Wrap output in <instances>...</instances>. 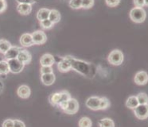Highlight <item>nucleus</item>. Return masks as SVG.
Masks as SVG:
<instances>
[{"label":"nucleus","mask_w":148,"mask_h":127,"mask_svg":"<svg viewBox=\"0 0 148 127\" xmlns=\"http://www.w3.org/2000/svg\"><path fill=\"white\" fill-rule=\"evenodd\" d=\"M69 60H70L71 65H72V68H74L77 72L84 74L85 76L88 75V73L90 72V68H89V64L88 63L81 61V60H77L74 59L73 57H67Z\"/></svg>","instance_id":"nucleus-1"},{"label":"nucleus","mask_w":148,"mask_h":127,"mask_svg":"<svg viewBox=\"0 0 148 127\" xmlns=\"http://www.w3.org/2000/svg\"><path fill=\"white\" fill-rule=\"evenodd\" d=\"M130 18L132 19V22L135 23H142L146 20L147 18V13L143 9V7H137L135 6L132 8L129 14Z\"/></svg>","instance_id":"nucleus-2"},{"label":"nucleus","mask_w":148,"mask_h":127,"mask_svg":"<svg viewBox=\"0 0 148 127\" xmlns=\"http://www.w3.org/2000/svg\"><path fill=\"white\" fill-rule=\"evenodd\" d=\"M123 53L122 51L119 49H114L112 50L108 57V60L111 64L115 65V66H119L123 62Z\"/></svg>","instance_id":"nucleus-3"},{"label":"nucleus","mask_w":148,"mask_h":127,"mask_svg":"<svg viewBox=\"0 0 148 127\" xmlns=\"http://www.w3.org/2000/svg\"><path fill=\"white\" fill-rule=\"evenodd\" d=\"M7 62H8V64H9L10 72L14 73V74H18V73L21 72L24 68V67H25V64L23 62H21L18 58L8 60Z\"/></svg>","instance_id":"nucleus-4"},{"label":"nucleus","mask_w":148,"mask_h":127,"mask_svg":"<svg viewBox=\"0 0 148 127\" xmlns=\"http://www.w3.org/2000/svg\"><path fill=\"white\" fill-rule=\"evenodd\" d=\"M134 114L135 117L140 119L144 120L148 117V103L147 104H138V106L134 110Z\"/></svg>","instance_id":"nucleus-5"},{"label":"nucleus","mask_w":148,"mask_h":127,"mask_svg":"<svg viewBox=\"0 0 148 127\" xmlns=\"http://www.w3.org/2000/svg\"><path fill=\"white\" fill-rule=\"evenodd\" d=\"M134 82L137 85H146L148 83V74L145 71H139L134 77Z\"/></svg>","instance_id":"nucleus-6"},{"label":"nucleus","mask_w":148,"mask_h":127,"mask_svg":"<svg viewBox=\"0 0 148 127\" xmlns=\"http://www.w3.org/2000/svg\"><path fill=\"white\" fill-rule=\"evenodd\" d=\"M33 41L34 44H42L47 41V36L42 30H37L32 33Z\"/></svg>","instance_id":"nucleus-7"},{"label":"nucleus","mask_w":148,"mask_h":127,"mask_svg":"<svg viewBox=\"0 0 148 127\" xmlns=\"http://www.w3.org/2000/svg\"><path fill=\"white\" fill-rule=\"evenodd\" d=\"M79 110V102L77 99L71 98L69 100L67 107L64 110V112L68 114H76Z\"/></svg>","instance_id":"nucleus-8"},{"label":"nucleus","mask_w":148,"mask_h":127,"mask_svg":"<svg viewBox=\"0 0 148 127\" xmlns=\"http://www.w3.org/2000/svg\"><path fill=\"white\" fill-rule=\"evenodd\" d=\"M100 98L97 96H92L88 98L86 101V106L88 108L92 111H98L100 110Z\"/></svg>","instance_id":"nucleus-9"},{"label":"nucleus","mask_w":148,"mask_h":127,"mask_svg":"<svg viewBox=\"0 0 148 127\" xmlns=\"http://www.w3.org/2000/svg\"><path fill=\"white\" fill-rule=\"evenodd\" d=\"M58 68L61 72H67L72 68L70 60H69L67 57H64L58 62Z\"/></svg>","instance_id":"nucleus-10"},{"label":"nucleus","mask_w":148,"mask_h":127,"mask_svg":"<svg viewBox=\"0 0 148 127\" xmlns=\"http://www.w3.org/2000/svg\"><path fill=\"white\" fill-rule=\"evenodd\" d=\"M70 98L71 95L69 92L66 91H61V100H60V103L58 105V107L61 108L63 111L67 107L68 102H69V100Z\"/></svg>","instance_id":"nucleus-11"},{"label":"nucleus","mask_w":148,"mask_h":127,"mask_svg":"<svg viewBox=\"0 0 148 127\" xmlns=\"http://www.w3.org/2000/svg\"><path fill=\"white\" fill-rule=\"evenodd\" d=\"M19 42L23 47H29L33 44H34L33 41L32 34L30 33H23L20 38Z\"/></svg>","instance_id":"nucleus-12"},{"label":"nucleus","mask_w":148,"mask_h":127,"mask_svg":"<svg viewBox=\"0 0 148 127\" xmlns=\"http://www.w3.org/2000/svg\"><path fill=\"white\" fill-rule=\"evenodd\" d=\"M18 60L23 62L24 64H28L30 63V61L32 60V57L31 54L29 53V52H28L26 49H21V51L18 53V56L17 57Z\"/></svg>","instance_id":"nucleus-13"},{"label":"nucleus","mask_w":148,"mask_h":127,"mask_svg":"<svg viewBox=\"0 0 148 127\" xmlns=\"http://www.w3.org/2000/svg\"><path fill=\"white\" fill-rule=\"evenodd\" d=\"M22 48H20L19 47H17V46H11V47L8 49L6 53L4 54V57L6 60H10V59H14L17 58L18 56V53L21 51Z\"/></svg>","instance_id":"nucleus-14"},{"label":"nucleus","mask_w":148,"mask_h":127,"mask_svg":"<svg viewBox=\"0 0 148 127\" xmlns=\"http://www.w3.org/2000/svg\"><path fill=\"white\" fill-rule=\"evenodd\" d=\"M55 62L54 57L49 53H45L42 55L40 60V64L42 66H52Z\"/></svg>","instance_id":"nucleus-15"},{"label":"nucleus","mask_w":148,"mask_h":127,"mask_svg":"<svg viewBox=\"0 0 148 127\" xmlns=\"http://www.w3.org/2000/svg\"><path fill=\"white\" fill-rule=\"evenodd\" d=\"M55 79H56V77H55L53 72L42 74V76H41V80H42V83L46 86L52 85L55 82Z\"/></svg>","instance_id":"nucleus-16"},{"label":"nucleus","mask_w":148,"mask_h":127,"mask_svg":"<svg viewBox=\"0 0 148 127\" xmlns=\"http://www.w3.org/2000/svg\"><path fill=\"white\" fill-rule=\"evenodd\" d=\"M17 94L22 98H29L31 94L30 88L27 85H22L17 90Z\"/></svg>","instance_id":"nucleus-17"},{"label":"nucleus","mask_w":148,"mask_h":127,"mask_svg":"<svg viewBox=\"0 0 148 127\" xmlns=\"http://www.w3.org/2000/svg\"><path fill=\"white\" fill-rule=\"evenodd\" d=\"M32 10V6L29 4L26 3H18L17 6V11L23 14V15H28Z\"/></svg>","instance_id":"nucleus-18"},{"label":"nucleus","mask_w":148,"mask_h":127,"mask_svg":"<svg viewBox=\"0 0 148 127\" xmlns=\"http://www.w3.org/2000/svg\"><path fill=\"white\" fill-rule=\"evenodd\" d=\"M138 98L135 95H132L127 98V101H126V107L129 109L134 110L135 108H136L138 106Z\"/></svg>","instance_id":"nucleus-19"},{"label":"nucleus","mask_w":148,"mask_h":127,"mask_svg":"<svg viewBox=\"0 0 148 127\" xmlns=\"http://www.w3.org/2000/svg\"><path fill=\"white\" fill-rule=\"evenodd\" d=\"M49 19L51 21L53 24H56L58 22H60L61 20V14L57 10H50Z\"/></svg>","instance_id":"nucleus-20"},{"label":"nucleus","mask_w":148,"mask_h":127,"mask_svg":"<svg viewBox=\"0 0 148 127\" xmlns=\"http://www.w3.org/2000/svg\"><path fill=\"white\" fill-rule=\"evenodd\" d=\"M49 13H50V10L46 9V8H42L37 13V18L38 19L39 22L49 18Z\"/></svg>","instance_id":"nucleus-21"},{"label":"nucleus","mask_w":148,"mask_h":127,"mask_svg":"<svg viewBox=\"0 0 148 127\" xmlns=\"http://www.w3.org/2000/svg\"><path fill=\"white\" fill-rule=\"evenodd\" d=\"M11 46V44L7 40L0 39V53L5 54Z\"/></svg>","instance_id":"nucleus-22"},{"label":"nucleus","mask_w":148,"mask_h":127,"mask_svg":"<svg viewBox=\"0 0 148 127\" xmlns=\"http://www.w3.org/2000/svg\"><path fill=\"white\" fill-rule=\"evenodd\" d=\"M9 72H10V68L7 60H0V75H7Z\"/></svg>","instance_id":"nucleus-23"},{"label":"nucleus","mask_w":148,"mask_h":127,"mask_svg":"<svg viewBox=\"0 0 148 127\" xmlns=\"http://www.w3.org/2000/svg\"><path fill=\"white\" fill-rule=\"evenodd\" d=\"M61 100V92L53 93L49 96V102L53 106H58Z\"/></svg>","instance_id":"nucleus-24"},{"label":"nucleus","mask_w":148,"mask_h":127,"mask_svg":"<svg viewBox=\"0 0 148 127\" xmlns=\"http://www.w3.org/2000/svg\"><path fill=\"white\" fill-rule=\"evenodd\" d=\"M98 125L102 127H114L115 126V123H114V122H113L111 118H103V119H101V120L99 122V123Z\"/></svg>","instance_id":"nucleus-25"},{"label":"nucleus","mask_w":148,"mask_h":127,"mask_svg":"<svg viewBox=\"0 0 148 127\" xmlns=\"http://www.w3.org/2000/svg\"><path fill=\"white\" fill-rule=\"evenodd\" d=\"M78 125L81 127H91L92 123V121H91L90 118L87 117H83L80 119Z\"/></svg>","instance_id":"nucleus-26"},{"label":"nucleus","mask_w":148,"mask_h":127,"mask_svg":"<svg viewBox=\"0 0 148 127\" xmlns=\"http://www.w3.org/2000/svg\"><path fill=\"white\" fill-rule=\"evenodd\" d=\"M136 97L138 98L139 104H147L148 103V95L146 93H144V92L138 93Z\"/></svg>","instance_id":"nucleus-27"},{"label":"nucleus","mask_w":148,"mask_h":127,"mask_svg":"<svg viewBox=\"0 0 148 127\" xmlns=\"http://www.w3.org/2000/svg\"><path fill=\"white\" fill-rule=\"evenodd\" d=\"M53 23L49 20V18L45 19V20H42L40 22V25H41V27L42 29H51L53 26Z\"/></svg>","instance_id":"nucleus-28"},{"label":"nucleus","mask_w":148,"mask_h":127,"mask_svg":"<svg viewBox=\"0 0 148 127\" xmlns=\"http://www.w3.org/2000/svg\"><path fill=\"white\" fill-rule=\"evenodd\" d=\"M69 6L74 10L81 9L82 8V0H70Z\"/></svg>","instance_id":"nucleus-29"},{"label":"nucleus","mask_w":148,"mask_h":127,"mask_svg":"<svg viewBox=\"0 0 148 127\" xmlns=\"http://www.w3.org/2000/svg\"><path fill=\"white\" fill-rule=\"evenodd\" d=\"M110 107V101L108 98L105 97H101L100 98V110H106Z\"/></svg>","instance_id":"nucleus-30"},{"label":"nucleus","mask_w":148,"mask_h":127,"mask_svg":"<svg viewBox=\"0 0 148 127\" xmlns=\"http://www.w3.org/2000/svg\"><path fill=\"white\" fill-rule=\"evenodd\" d=\"M94 0H82V8L89 9L93 6Z\"/></svg>","instance_id":"nucleus-31"},{"label":"nucleus","mask_w":148,"mask_h":127,"mask_svg":"<svg viewBox=\"0 0 148 127\" xmlns=\"http://www.w3.org/2000/svg\"><path fill=\"white\" fill-rule=\"evenodd\" d=\"M106 4L110 7H115L118 6L120 3V0H105Z\"/></svg>","instance_id":"nucleus-32"},{"label":"nucleus","mask_w":148,"mask_h":127,"mask_svg":"<svg viewBox=\"0 0 148 127\" xmlns=\"http://www.w3.org/2000/svg\"><path fill=\"white\" fill-rule=\"evenodd\" d=\"M53 72L52 66H42L41 68V73L42 74H46V73Z\"/></svg>","instance_id":"nucleus-33"},{"label":"nucleus","mask_w":148,"mask_h":127,"mask_svg":"<svg viewBox=\"0 0 148 127\" xmlns=\"http://www.w3.org/2000/svg\"><path fill=\"white\" fill-rule=\"evenodd\" d=\"M2 126L3 127H14V120L7 119L6 121H4V122Z\"/></svg>","instance_id":"nucleus-34"},{"label":"nucleus","mask_w":148,"mask_h":127,"mask_svg":"<svg viewBox=\"0 0 148 127\" xmlns=\"http://www.w3.org/2000/svg\"><path fill=\"white\" fill-rule=\"evenodd\" d=\"M133 3L135 6L137 7H143L145 6L144 0H133Z\"/></svg>","instance_id":"nucleus-35"},{"label":"nucleus","mask_w":148,"mask_h":127,"mask_svg":"<svg viewBox=\"0 0 148 127\" xmlns=\"http://www.w3.org/2000/svg\"><path fill=\"white\" fill-rule=\"evenodd\" d=\"M14 127H25L26 124L21 120H14Z\"/></svg>","instance_id":"nucleus-36"},{"label":"nucleus","mask_w":148,"mask_h":127,"mask_svg":"<svg viewBox=\"0 0 148 127\" xmlns=\"http://www.w3.org/2000/svg\"><path fill=\"white\" fill-rule=\"evenodd\" d=\"M7 9V3L5 0H0V13L3 12Z\"/></svg>","instance_id":"nucleus-37"},{"label":"nucleus","mask_w":148,"mask_h":127,"mask_svg":"<svg viewBox=\"0 0 148 127\" xmlns=\"http://www.w3.org/2000/svg\"><path fill=\"white\" fill-rule=\"evenodd\" d=\"M18 3H26V4H29L32 5L37 2V0H16Z\"/></svg>","instance_id":"nucleus-38"},{"label":"nucleus","mask_w":148,"mask_h":127,"mask_svg":"<svg viewBox=\"0 0 148 127\" xmlns=\"http://www.w3.org/2000/svg\"><path fill=\"white\" fill-rule=\"evenodd\" d=\"M145 1V6H148V0H144Z\"/></svg>","instance_id":"nucleus-39"},{"label":"nucleus","mask_w":148,"mask_h":127,"mask_svg":"<svg viewBox=\"0 0 148 127\" xmlns=\"http://www.w3.org/2000/svg\"><path fill=\"white\" fill-rule=\"evenodd\" d=\"M2 60V59H1V58H0V60Z\"/></svg>","instance_id":"nucleus-40"}]
</instances>
